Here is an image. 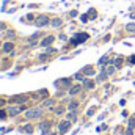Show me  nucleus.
Here are the masks:
<instances>
[{"label":"nucleus","mask_w":135,"mask_h":135,"mask_svg":"<svg viewBox=\"0 0 135 135\" xmlns=\"http://www.w3.org/2000/svg\"><path fill=\"white\" fill-rule=\"evenodd\" d=\"M42 115V110L41 108H30L25 112V118L27 119H35V118H39Z\"/></svg>","instance_id":"nucleus-1"},{"label":"nucleus","mask_w":135,"mask_h":135,"mask_svg":"<svg viewBox=\"0 0 135 135\" xmlns=\"http://www.w3.org/2000/svg\"><path fill=\"white\" fill-rule=\"evenodd\" d=\"M47 24H50V21H49L47 16H38L36 21H35V25L36 27H46Z\"/></svg>","instance_id":"nucleus-2"},{"label":"nucleus","mask_w":135,"mask_h":135,"mask_svg":"<svg viewBox=\"0 0 135 135\" xmlns=\"http://www.w3.org/2000/svg\"><path fill=\"white\" fill-rule=\"evenodd\" d=\"M69 127H71V123L69 121H61L60 123V126H58V129H60V134H66L68 131H69Z\"/></svg>","instance_id":"nucleus-3"},{"label":"nucleus","mask_w":135,"mask_h":135,"mask_svg":"<svg viewBox=\"0 0 135 135\" xmlns=\"http://www.w3.org/2000/svg\"><path fill=\"white\" fill-rule=\"evenodd\" d=\"M39 129H41V134L42 135H47L49 134V131H50V123H49V121L41 123V124H39Z\"/></svg>","instance_id":"nucleus-4"},{"label":"nucleus","mask_w":135,"mask_h":135,"mask_svg":"<svg viewBox=\"0 0 135 135\" xmlns=\"http://www.w3.org/2000/svg\"><path fill=\"white\" fill-rule=\"evenodd\" d=\"M54 39H55L54 36H46V38H44V39L39 42V46H42V47H47V46H50V44L54 42Z\"/></svg>","instance_id":"nucleus-5"},{"label":"nucleus","mask_w":135,"mask_h":135,"mask_svg":"<svg viewBox=\"0 0 135 135\" xmlns=\"http://www.w3.org/2000/svg\"><path fill=\"white\" fill-rule=\"evenodd\" d=\"M13 49H14V44H13V42H5V44H3V52H5V54L13 52Z\"/></svg>","instance_id":"nucleus-6"},{"label":"nucleus","mask_w":135,"mask_h":135,"mask_svg":"<svg viewBox=\"0 0 135 135\" xmlns=\"http://www.w3.org/2000/svg\"><path fill=\"white\" fill-rule=\"evenodd\" d=\"M82 72H83L85 75H94V68L93 66H85Z\"/></svg>","instance_id":"nucleus-7"},{"label":"nucleus","mask_w":135,"mask_h":135,"mask_svg":"<svg viewBox=\"0 0 135 135\" xmlns=\"http://www.w3.org/2000/svg\"><path fill=\"white\" fill-rule=\"evenodd\" d=\"M50 25H52V27H55V28H58V27H61V25H63V21H61V19H58V17H57V19H52V21H50Z\"/></svg>","instance_id":"nucleus-8"},{"label":"nucleus","mask_w":135,"mask_h":135,"mask_svg":"<svg viewBox=\"0 0 135 135\" xmlns=\"http://www.w3.org/2000/svg\"><path fill=\"white\" fill-rule=\"evenodd\" d=\"M21 110H22V108H19V107H11V108H8V115H9V116H16Z\"/></svg>","instance_id":"nucleus-9"},{"label":"nucleus","mask_w":135,"mask_h":135,"mask_svg":"<svg viewBox=\"0 0 135 135\" xmlns=\"http://www.w3.org/2000/svg\"><path fill=\"white\" fill-rule=\"evenodd\" d=\"M25 101H27V96H14V98H11V102H17V104H22Z\"/></svg>","instance_id":"nucleus-10"},{"label":"nucleus","mask_w":135,"mask_h":135,"mask_svg":"<svg viewBox=\"0 0 135 135\" xmlns=\"http://www.w3.org/2000/svg\"><path fill=\"white\" fill-rule=\"evenodd\" d=\"M75 39H77V42L80 44V42H83V41H86V39H88V35H86V33H79L77 36H75Z\"/></svg>","instance_id":"nucleus-11"},{"label":"nucleus","mask_w":135,"mask_h":135,"mask_svg":"<svg viewBox=\"0 0 135 135\" xmlns=\"http://www.w3.org/2000/svg\"><path fill=\"white\" fill-rule=\"evenodd\" d=\"M57 85H60V86H69L71 85V79H60L57 82Z\"/></svg>","instance_id":"nucleus-12"},{"label":"nucleus","mask_w":135,"mask_h":135,"mask_svg":"<svg viewBox=\"0 0 135 135\" xmlns=\"http://www.w3.org/2000/svg\"><path fill=\"white\" fill-rule=\"evenodd\" d=\"M80 90H82V86H80V85H74V86L69 90V94H71V96H74V94H77Z\"/></svg>","instance_id":"nucleus-13"},{"label":"nucleus","mask_w":135,"mask_h":135,"mask_svg":"<svg viewBox=\"0 0 135 135\" xmlns=\"http://www.w3.org/2000/svg\"><path fill=\"white\" fill-rule=\"evenodd\" d=\"M83 86H85L86 90H91V88H94V82H93V80H85V82H83Z\"/></svg>","instance_id":"nucleus-14"},{"label":"nucleus","mask_w":135,"mask_h":135,"mask_svg":"<svg viewBox=\"0 0 135 135\" xmlns=\"http://www.w3.org/2000/svg\"><path fill=\"white\" fill-rule=\"evenodd\" d=\"M21 132H25V134H32V132H33V127H32L30 124H27V126L21 127Z\"/></svg>","instance_id":"nucleus-15"},{"label":"nucleus","mask_w":135,"mask_h":135,"mask_svg":"<svg viewBox=\"0 0 135 135\" xmlns=\"http://www.w3.org/2000/svg\"><path fill=\"white\" fill-rule=\"evenodd\" d=\"M74 77H75L77 80H80V82H85V74H83V72H77Z\"/></svg>","instance_id":"nucleus-16"},{"label":"nucleus","mask_w":135,"mask_h":135,"mask_svg":"<svg viewBox=\"0 0 135 135\" xmlns=\"http://www.w3.org/2000/svg\"><path fill=\"white\" fill-rule=\"evenodd\" d=\"M126 30H127L129 33H135V24H127V25H126Z\"/></svg>","instance_id":"nucleus-17"},{"label":"nucleus","mask_w":135,"mask_h":135,"mask_svg":"<svg viewBox=\"0 0 135 135\" xmlns=\"http://www.w3.org/2000/svg\"><path fill=\"white\" fill-rule=\"evenodd\" d=\"M107 75H108V74H107V72H105V69H104V71H102V74L98 75V82H102L104 79H107Z\"/></svg>","instance_id":"nucleus-18"},{"label":"nucleus","mask_w":135,"mask_h":135,"mask_svg":"<svg viewBox=\"0 0 135 135\" xmlns=\"http://www.w3.org/2000/svg\"><path fill=\"white\" fill-rule=\"evenodd\" d=\"M6 38H8V39H14V38H16V33H14L13 30H8V32H6Z\"/></svg>","instance_id":"nucleus-19"},{"label":"nucleus","mask_w":135,"mask_h":135,"mask_svg":"<svg viewBox=\"0 0 135 135\" xmlns=\"http://www.w3.org/2000/svg\"><path fill=\"white\" fill-rule=\"evenodd\" d=\"M77 105H79V104H77V102H71V104H69V105H68V108H69V110H71V112H74V110H75V108H77Z\"/></svg>","instance_id":"nucleus-20"},{"label":"nucleus","mask_w":135,"mask_h":135,"mask_svg":"<svg viewBox=\"0 0 135 135\" xmlns=\"http://www.w3.org/2000/svg\"><path fill=\"white\" fill-rule=\"evenodd\" d=\"M54 105V101L52 99H47L46 102H42V107H52Z\"/></svg>","instance_id":"nucleus-21"},{"label":"nucleus","mask_w":135,"mask_h":135,"mask_svg":"<svg viewBox=\"0 0 135 135\" xmlns=\"http://www.w3.org/2000/svg\"><path fill=\"white\" fill-rule=\"evenodd\" d=\"M88 16H90V17H93V19H94V17H96V16H98V13H96V11H94V9H90V11H88Z\"/></svg>","instance_id":"nucleus-22"},{"label":"nucleus","mask_w":135,"mask_h":135,"mask_svg":"<svg viewBox=\"0 0 135 135\" xmlns=\"http://www.w3.org/2000/svg\"><path fill=\"white\" fill-rule=\"evenodd\" d=\"M113 72H115V66H108L107 68V74H108V75H112Z\"/></svg>","instance_id":"nucleus-23"},{"label":"nucleus","mask_w":135,"mask_h":135,"mask_svg":"<svg viewBox=\"0 0 135 135\" xmlns=\"http://www.w3.org/2000/svg\"><path fill=\"white\" fill-rule=\"evenodd\" d=\"M39 94H41V98H47V94H49V93H47V90H41V91H39Z\"/></svg>","instance_id":"nucleus-24"},{"label":"nucleus","mask_w":135,"mask_h":135,"mask_svg":"<svg viewBox=\"0 0 135 135\" xmlns=\"http://www.w3.org/2000/svg\"><path fill=\"white\" fill-rule=\"evenodd\" d=\"M63 112H65V107H58V108L55 110V113H57V115H61Z\"/></svg>","instance_id":"nucleus-25"},{"label":"nucleus","mask_w":135,"mask_h":135,"mask_svg":"<svg viewBox=\"0 0 135 135\" xmlns=\"http://www.w3.org/2000/svg\"><path fill=\"white\" fill-rule=\"evenodd\" d=\"M68 118H69L71 121H75V113H74V112H71V113L68 115Z\"/></svg>","instance_id":"nucleus-26"},{"label":"nucleus","mask_w":135,"mask_h":135,"mask_svg":"<svg viewBox=\"0 0 135 135\" xmlns=\"http://www.w3.org/2000/svg\"><path fill=\"white\" fill-rule=\"evenodd\" d=\"M6 118V112L5 110H0V119H5Z\"/></svg>","instance_id":"nucleus-27"},{"label":"nucleus","mask_w":135,"mask_h":135,"mask_svg":"<svg viewBox=\"0 0 135 135\" xmlns=\"http://www.w3.org/2000/svg\"><path fill=\"white\" fill-rule=\"evenodd\" d=\"M129 127H132V129H135V118H132V119L129 121Z\"/></svg>","instance_id":"nucleus-28"},{"label":"nucleus","mask_w":135,"mask_h":135,"mask_svg":"<svg viewBox=\"0 0 135 135\" xmlns=\"http://www.w3.org/2000/svg\"><path fill=\"white\" fill-rule=\"evenodd\" d=\"M99 63H101V65H104V63H108V58H107V57H102L101 60H99Z\"/></svg>","instance_id":"nucleus-29"},{"label":"nucleus","mask_w":135,"mask_h":135,"mask_svg":"<svg viewBox=\"0 0 135 135\" xmlns=\"http://www.w3.org/2000/svg\"><path fill=\"white\" fill-rule=\"evenodd\" d=\"M88 17H90L88 14H82V17H80V19H82V22H86V21H88Z\"/></svg>","instance_id":"nucleus-30"},{"label":"nucleus","mask_w":135,"mask_h":135,"mask_svg":"<svg viewBox=\"0 0 135 135\" xmlns=\"http://www.w3.org/2000/svg\"><path fill=\"white\" fill-rule=\"evenodd\" d=\"M132 131H134V129H132V127H129V129H127V132H126V135H134Z\"/></svg>","instance_id":"nucleus-31"},{"label":"nucleus","mask_w":135,"mask_h":135,"mask_svg":"<svg viewBox=\"0 0 135 135\" xmlns=\"http://www.w3.org/2000/svg\"><path fill=\"white\" fill-rule=\"evenodd\" d=\"M93 113H94V108H90V110H88V112H86V115H88V116H91V115H93Z\"/></svg>","instance_id":"nucleus-32"},{"label":"nucleus","mask_w":135,"mask_h":135,"mask_svg":"<svg viewBox=\"0 0 135 135\" xmlns=\"http://www.w3.org/2000/svg\"><path fill=\"white\" fill-rule=\"evenodd\" d=\"M129 63H132V65H135V55H132V57L129 58Z\"/></svg>","instance_id":"nucleus-33"},{"label":"nucleus","mask_w":135,"mask_h":135,"mask_svg":"<svg viewBox=\"0 0 135 135\" xmlns=\"http://www.w3.org/2000/svg\"><path fill=\"white\" fill-rule=\"evenodd\" d=\"M71 16H72V17H75V16H77V11H75V9H72V11H71Z\"/></svg>","instance_id":"nucleus-34"},{"label":"nucleus","mask_w":135,"mask_h":135,"mask_svg":"<svg viewBox=\"0 0 135 135\" xmlns=\"http://www.w3.org/2000/svg\"><path fill=\"white\" fill-rule=\"evenodd\" d=\"M52 52H55V49H54V47H49V49H47V54H52Z\"/></svg>","instance_id":"nucleus-35"},{"label":"nucleus","mask_w":135,"mask_h":135,"mask_svg":"<svg viewBox=\"0 0 135 135\" xmlns=\"http://www.w3.org/2000/svg\"><path fill=\"white\" fill-rule=\"evenodd\" d=\"M5 28H6V25L3 22H0V30H5Z\"/></svg>","instance_id":"nucleus-36"},{"label":"nucleus","mask_w":135,"mask_h":135,"mask_svg":"<svg viewBox=\"0 0 135 135\" xmlns=\"http://www.w3.org/2000/svg\"><path fill=\"white\" fill-rule=\"evenodd\" d=\"M5 105V99H0V107H3Z\"/></svg>","instance_id":"nucleus-37"}]
</instances>
